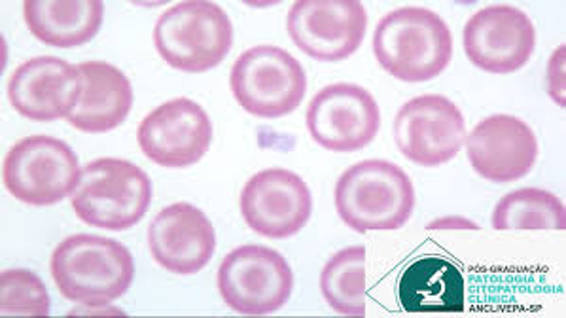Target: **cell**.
<instances>
[{"label":"cell","mask_w":566,"mask_h":318,"mask_svg":"<svg viewBox=\"0 0 566 318\" xmlns=\"http://www.w3.org/2000/svg\"><path fill=\"white\" fill-rule=\"evenodd\" d=\"M374 53L385 73L406 84L438 78L453 60V34L428 8H396L374 33Z\"/></svg>","instance_id":"6da1fadb"},{"label":"cell","mask_w":566,"mask_h":318,"mask_svg":"<svg viewBox=\"0 0 566 318\" xmlns=\"http://www.w3.org/2000/svg\"><path fill=\"white\" fill-rule=\"evenodd\" d=\"M52 277L63 298L105 307L126 296L135 280V259L126 245L101 235H71L55 246Z\"/></svg>","instance_id":"7a4b0ae2"},{"label":"cell","mask_w":566,"mask_h":318,"mask_svg":"<svg viewBox=\"0 0 566 318\" xmlns=\"http://www.w3.org/2000/svg\"><path fill=\"white\" fill-rule=\"evenodd\" d=\"M334 203L339 219L355 232H395L413 214L416 188L402 167L366 159L337 179Z\"/></svg>","instance_id":"3957f363"},{"label":"cell","mask_w":566,"mask_h":318,"mask_svg":"<svg viewBox=\"0 0 566 318\" xmlns=\"http://www.w3.org/2000/svg\"><path fill=\"white\" fill-rule=\"evenodd\" d=\"M154 46L180 73L217 68L233 47V23L224 8L209 0H185L167 8L154 26Z\"/></svg>","instance_id":"277c9868"},{"label":"cell","mask_w":566,"mask_h":318,"mask_svg":"<svg viewBox=\"0 0 566 318\" xmlns=\"http://www.w3.org/2000/svg\"><path fill=\"white\" fill-rule=\"evenodd\" d=\"M151 203V180L127 159L101 158L82 169L71 205L84 224L126 232L145 219Z\"/></svg>","instance_id":"5b68a950"},{"label":"cell","mask_w":566,"mask_h":318,"mask_svg":"<svg viewBox=\"0 0 566 318\" xmlns=\"http://www.w3.org/2000/svg\"><path fill=\"white\" fill-rule=\"evenodd\" d=\"M230 87L244 113L264 119L284 118L296 113L305 99L307 74L292 53L260 44L235 60Z\"/></svg>","instance_id":"8992f818"},{"label":"cell","mask_w":566,"mask_h":318,"mask_svg":"<svg viewBox=\"0 0 566 318\" xmlns=\"http://www.w3.org/2000/svg\"><path fill=\"white\" fill-rule=\"evenodd\" d=\"M78 156L65 140L33 135L15 142L2 163V182L31 206H52L73 195L80 182Z\"/></svg>","instance_id":"52a82bcc"},{"label":"cell","mask_w":566,"mask_h":318,"mask_svg":"<svg viewBox=\"0 0 566 318\" xmlns=\"http://www.w3.org/2000/svg\"><path fill=\"white\" fill-rule=\"evenodd\" d=\"M217 283L231 311L243 317H268L289 304L294 273L281 252L264 245H243L222 259Z\"/></svg>","instance_id":"ba28073f"},{"label":"cell","mask_w":566,"mask_h":318,"mask_svg":"<svg viewBox=\"0 0 566 318\" xmlns=\"http://www.w3.org/2000/svg\"><path fill=\"white\" fill-rule=\"evenodd\" d=\"M286 31L311 60L337 63L363 46L368 12L360 0H297L290 8Z\"/></svg>","instance_id":"9c48e42d"},{"label":"cell","mask_w":566,"mask_h":318,"mask_svg":"<svg viewBox=\"0 0 566 318\" xmlns=\"http://www.w3.org/2000/svg\"><path fill=\"white\" fill-rule=\"evenodd\" d=\"M311 139L324 150L358 152L376 140L381 113L376 97L358 84L337 82L311 99L305 116Z\"/></svg>","instance_id":"30bf717a"},{"label":"cell","mask_w":566,"mask_h":318,"mask_svg":"<svg viewBox=\"0 0 566 318\" xmlns=\"http://www.w3.org/2000/svg\"><path fill=\"white\" fill-rule=\"evenodd\" d=\"M395 142L411 163L446 166L459 156L467 142L461 108L436 93L408 100L396 114Z\"/></svg>","instance_id":"8fae6325"},{"label":"cell","mask_w":566,"mask_h":318,"mask_svg":"<svg viewBox=\"0 0 566 318\" xmlns=\"http://www.w3.org/2000/svg\"><path fill=\"white\" fill-rule=\"evenodd\" d=\"M462 46L470 63L483 73H517L533 57L536 29L521 8L493 4L467 21Z\"/></svg>","instance_id":"7c38bea8"},{"label":"cell","mask_w":566,"mask_h":318,"mask_svg":"<svg viewBox=\"0 0 566 318\" xmlns=\"http://www.w3.org/2000/svg\"><path fill=\"white\" fill-rule=\"evenodd\" d=\"M244 224L256 235L289 239L302 232L313 214V195L305 180L273 167L247 180L239 198Z\"/></svg>","instance_id":"4fadbf2b"},{"label":"cell","mask_w":566,"mask_h":318,"mask_svg":"<svg viewBox=\"0 0 566 318\" xmlns=\"http://www.w3.org/2000/svg\"><path fill=\"white\" fill-rule=\"evenodd\" d=\"M137 142L151 163L167 169L196 166L212 142V121L196 100L178 97L156 106L143 118Z\"/></svg>","instance_id":"5bb4252c"},{"label":"cell","mask_w":566,"mask_h":318,"mask_svg":"<svg viewBox=\"0 0 566 318\" xmlns=\"http://www.w3.org/2000/svg\"><path fill=\"white\" fill-rule=\"evenodd\" d=\"M464 145L474 171L481 179L496 184L527 177L541 153L533 127L512 114H493L481 119Z\"/></svg>","instance_id":"9a60e30c"},{"label":"cell","mask_w":566,"mask_h":318,"mask_svg":"<svg viewBox=\"0 0 566 318\" xmlns=\"http://www.w3.org/2000/svg\"><path fill=\"white\" fill-rule=\"evenodd\" d=\"M148 248L156 264L180 277L205 269L217 251V233L209 216L190 203H172L154 216Z\"/></svg>","instance_id":"2e32d148"},{"label":"cell","mask_w":566,"mask_h":318,"mask_svg":"<svg viewBox=\"0 0 566 318\" xmlns=\"http://www.w3.org/2000/svg\"><path fill=\"white\" fill-rule=\"evenodd\" d=\"M82 93L78 65L42 55L21 63L8 82V99L15 113L33 121L69 118Z\"/></svg>","instance_id":"e0dca14e"},{"label":"cell","mask_w":566,"mask_h":318,"mask_svg":"<svg viewBox=\"0 0 566 318\" xmlns=\"http://www.w3.org/2000/svg\"><path fill=\"white\" fill-rule=\"evenodd\" d=\"M82 74V93L66 121L82 132L114 131L132 114L133 86L118 66L105 61L78 63Z\"/></svg>","instance_id":"ac0fdd59"},{"label":"cell","mask_w":566,"mask_h":318,"mask_svg":"<svg viewBox=\"0 0 566 318\" xmlns=\"http://www.w3.org/2000/svg\"><path fill=\"white\" fill-rule=\"evenodd\" d=\"M396 296L406 312H462L467 280L451 259L422 256L403 269Z\"/></svg>","instance_id":"d6986e66"},{"label":"cell","mask_w":566,"mask_h":318,"mask_svg":"<svg viewBox=\"0 0 566 318\" xmlns=\"http://www.w3.org/2000/svg\"><path fill=\"white\" fill-rule=\"evenodd\" d=\"M23 18L42 44L69 50L84 46L99 34L105 4L101 0H27Z\"/></svg>","instance_id":"ffe728a7"},{"label":"cell","mask_w":566,"mask_h":318,"mask_svg":"<svg viewBox=\"0 0 566 318\" xmlns=\"http://www.w3.org/2000/svg\"><path fill=\"white\" fill-rule=\"evenodd\" d=\"M321 292L332 311L342 317H366V248L336 252L321 273Z\"/></svg>","instance_id":"44dd1931"},{"label":"cell","mask_w":566,"mask_h":318,"mask_svg":"<svg viewBox=\"0 0 566 318\" xmlns=\"http://www.w3.org/2000/svg\"><path fill=\"white\" fill-rule=\"evenodd\" d=\"M491 225L510 230H559L566 227L565 203L542 188H521L501 198L494 206Z\"/></svg>","instance_id":"7402d4cb"},{"label":"cell","mask_w":566,"mask_h":318,"mask_svg":"<svg viewBox=\"0 0 566 318\" xmlns=\"http://www.w3.org/2000/svg\"><path fill=\"white\" fill-rule=\"evenodd\" d=\"M2 317H50V294L42 278L29 269H4L0 275Z\"/></svg>","instance_id":"603a6c76"}]
</instances>
